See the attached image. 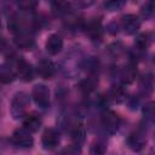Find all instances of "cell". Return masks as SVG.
Returning a JSON list of instances; mask_svg holds the SVG:
<instances>
[{"instance_id": "obj_12", "label": "cell", "mask_w": 155, "mask_h": 155, "mask_svg": "<svg viewBox=\"0 0 155 155\" xmlns=\"http://www.w3.org/2000/svg\"><path fill=\"white\" fill-rule=\"evenodd\" d=\"M125 98H126V91L122 86H119V85L114 86L108 93V99H110L113 102H116V103L122 102Z\"/></svg>"}, {"instance_id": "obj_11", "label": "cell", "mask_w": 155, "mask_h": 155, "mask_svg": "<svg viewBox=\"0 0 155 155\" xmlns=\"http://www.w3.org/2000/svg\"><path fill=\"white\" fill-rule=\"evenodd\" d=\"M41 126V119L36 114H27L23 119V127L30 132H36Z\"/></svg>"}, {"instance_id": "obj_20", "label": "cell", "mask_w": 155, "mask_h": 155, "mask_svg": "<svg viewBox=\"0 0 155 155\" xmlns=\"http://www.w3.org/2000/svg\"><path fill=\"white\" fill-rule=\"evenodd\" d=\"M69 5L65 4V2H54L53 4V11L54 12H58V13H62V12H67Z\"/></svg>"}, {"instance_id": "obj_22", "label": "cell", "mask_w": 155, "mask_h": 155, "mask_svg": "<svg viewBox=\"0 0 155 155\" xmlns=\"http://www.w3.org/2000/svg\"><path fill=\"white\" fill-rule=\"evenodd\" d=\"M144 114H147L149 117H155V103H149L144 108Z\"/></svg>"}, {"instance_id": "obj_17", "label": "cell", "mask_w": 155, "mask_h": 155, "mask_svg": "<svg viewBox=\"0 0 155 155\" xmlns=\"http://www.w3.org/2000/svg\"><path fill=\"white\" fill-rule=\"evenodd\" d=\"M134 45H136V47L138 50H147L149 47V45H150V39H149V36L147 34H140L136 39Z\"/></svg>"}, {"instance_id": "obj_1", "label": "cell", "mask_w": 155, "mask_h": 155, "mask_svg": "<svg viewBox=\"0 0 155 155\" xmlns=\"http://www.w3.org/2000/svg\"><path fill=\"white\" fill-rule=\"evenodd\" d=\"M31 132L28 131L27 128L24 127H21V128H17L13 133H12V142L17 145V147H21V148H29L33 145V137L30 134Z\"/></svg>"}, {"instance_id": "obj_6", "label": "cell", "mask_w": 155, "mask_h": 155, "mask_svg": "<svg viewBox=\"0 0 155 155\" xmlns=\"http://www.w3.org/2000/svg\"><path fill=\"white\" fill-rule=\"evenodd\" d=\"M15 42L19 48L23 50H30L34 45V39L33 36L27 31V30H21L15 34Z\"/></svg>"}, {"instance_id": "obj_18", "label": "cell", "mask_w": 155, "mask_h": 155, "mask_svg": "<svg viewBox=\"0 0 155 155\" xmlns=\"http://www.w3.org/2000/svg\"><path fill=\"white\" fill-rule=\"evenodd\" d=\"M71 134H73V138H74L75 140L81 142V140L84 139V136H85V130H84L82 125H75V127H74Z\"/></svg>"}, {"instance_id": "obj_9", "label": "cell", "mask_w": 155, "mask_h": 155, "mask_svg": "<svg viewBox=\"0 0 155 155\" xmlns=\"http://www.w3.org/2000/svg\"><path fill=\"white\" fill-rule=\"evenodd\" d=\"M63 47V40L59 35L57 34H52L48 36L47 41H46V50L50 54H57L61 52Z\"/></svg>"}, {"instance_id": "obj_13", "label": "cell", "mask_w": 155, "mask_h": 155, "mask_svg": "<svg viewBox=\"0 0 155 155\" xmlns=\"http://www.w3.org/2000/svg\"><path fill=\"white\" fill-rule=\"evenodd\" d=\"M145 139L143 137V134L139 133H132L128 138V144L133 150H140L144 147Z\"/></svg>"}, {"instance_id": "obj_16", "label": "cell", "mask_w": 155, "mask_h": 155, "mask_svg": "<svg viewBox=\"0 0 155 155\" xmlns=\"http://www.w3.org/2000/svg\"><path fill=\"white\" fill-rule=\"evenodd\" d=\"M96 84H97V81L93 78H87V79H85L84 81L80 82V90L85 93H90L94 90Z\"/></svg>"}, {"instance_id": "obj_19", "label": "cell", "mask_w": 155, "mask_h": 155, "mask_svg": "<svg viewBox=\"0 0 155 155\" xmlns=\"http://www.w3.org/2000/svg\"><path fill=\"white\" fill-rule=\"evenodd\" d=\"M104 151H105V148H104V145H103L102 143H99V142L92 144V147H91V154H92V155H103Z\"/></svg>"}, {"instance_id": "obj_3", "label": "cell", "mask_w": 155, "mask_h": 155, "mask_svg": "<svg viewBox=\"0 0 155 155\" xmlns=\"http://www.w3.org/2000/svg\"><path fill=\"white\" fill-rule=\"evenodd\" d=\"M120 124H121V119L114 111H105L102 116V125L109 133L116 132Z\"/></svg>"}, {"instance_id": "obj_4", "label": "cell", "mask_w": 155, "mask_h": 155, "mask_svg": "<svg viewBox=\"0 0 155 155\" xmlns=\"http://www.w3.org/2000/svg\"><path fill=\"white\" fill-rule=\"evenodd\" d=\"M16 73L23 81H30L34 76V70L31 64L27 62L24 58H18L16 62Z\"/></svg>"}, {"instance_id": "obj_8", "label": "cell", "mask_w": 155, "mask_h": 155, "mask_svg": "<svg viewBox=\"0 0 155 155\" xmlns=\"http://www.w3.org/2000/svg\"><path fill=\"white\" fill-rule=\"evenodd\" d=\"M54 73H56L54 65L50 59H42V61L39 62V64H38V74H39L40 78H42L45 80H48V79L53 78Z\"/></svg>"}, {"instance_id": "obj_7", "label": "cell", "mask_w": 155, "mask_h": 155, "mask_svg": "<svg viewBox=\"0 0 155 155\" xmlns=\"http://www.w3.org/2000/svg\"><path fill=\"white\" fill-rule=\"evenodd\" d=\"M41 143L45 149H53L59 143V134L53 128H47L42 133Z\"/></svg>"}, {"instance_id": "obj_2", "label": "cell", "mask_w": 155, "mask_h": 155, "mask_svg": "<svg viewBox=\"0 0 155 155\" xmlns=\"http://www.w3.org/2000/svg\"><path fill=\"white\" fill-rule=\"evenodd\" d=\"M35 103L41 108H47L50 105V91L45 85H38L34 87L31 93Z\"/></svg>"}, {"instance_id": "obj_15", "label": "cell", "mask_w": 155, "mask_h": 155, "mask_svg": "<svg viewBox=\"0 0 155 155\" xmlns=\"http://www.w3.org/2000/svg\"><path fill=\"white\" fill-rule=\"evenodd\" d=\"M136 74H137V70H136V67L130 64V65H126L124 69H122V73H121V78L125 82L130 84L136 78Z\"/></svg>"}, {"instance_id": "obj_10", "label": "cell", "mask_w": 155, "mask_h": 155, "mask_svg": "<svg viewBox=\"0 0 155 155\" xmlns=\"http://www.w3.org/2000/svg\"><path fill=\"white\" fill-rule=\"evenodd\" d=\"M86 33L92 40H101L103 36V27L101 21H91L86 27Z\"/></svg>"}, {"instance_id": "obj_14", "label": "cell", "mask_w": 155, "mask_h": 155, "mask_svg": "<svg viewBox=\"0 0 155 155\" xmlns=\"http://www.w3.org/2000/svg\"><path fill=\"white\" fill-rule=\"evenodd\" d=\"M16 78V73L10 68V67H6V65H2L1 67V70H0V80L2 84H10L15 80Z\"/></svg>"}, {"instance_id": "obj_5", "label": "cell", "mask_w": 155, "mask_h": 155, "mask_svg": "<svg viewBox=\"0 0 155 155\" xmlns=\"http://www.w3.org/2000/svg\"><path fill=\"white\" fill-rule=\"evenodd\" d=\"M140 27V22L136 15H126L121 19V28L126 34H134Z\"/></svg>"}, {"instance_id": "obj_21", "label": "cell", "mask_w": 155, "mask_h": 155, "mask_svg": "<svg viewBox=\"0 0 155 155\" xmlns=\"http://www.w3.org/2000/svg\"><path fill=\"white\" fill-rule=\"evenodd\" d=\"M35 6H36V4L33 2V1H22V2H19V7L23 11H31V10H34Z\"/></svg>"}]
</instances>
